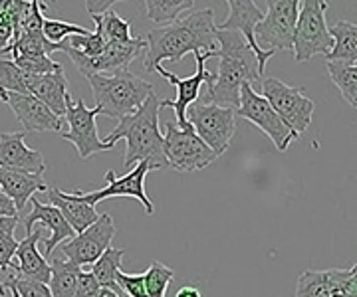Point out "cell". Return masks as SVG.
Here are the masks:
<instances>
[{
    "mask_svg": "<svg viewBox=\"0 0 357 297\" xmlns=\"http://www.w3.org/2000/svg\"><path fill=\"white\" fill-rule=\"evenodd\" d=\"M28 79L30 76L24 74L20 67H16L13 60L0 58V91L28 95Z\"/></svg>",
    "mask_w": 357,
    "mask_h": 297,
    "instance_id": "obj_32",
    "label": "cell"
},
{
    "mask_svg": "<svg viewBox=\"0 0 357 297\" xmlns=\"http://www.w3.org/2000/svg\"><path fill=\"white\" fill-rule=\"evenodd\" d=\"M115 284H117V287L123 291V296L126 297H147L143 273L129 275L126 271L119 270L117 271V275H115Z\"/></svg>",
    "mask_w": 357,
    "mask_h": 297,
    "instance_id": "obj_35",
    "label": "cell"
},
{
    "mask_svg": "<svg viewBox=\"0 0 357 297\" xmlns=\"http://www.w3.org/2000/svg\"><path fill=\"white\" fill-rule=\"evenodd\" d=\"M50 270L52 275L48 287H50L52 297H74L77 273L82 270L60 258H52Z\"/></svg>",
    "mask_w": 357,
    "mask_h": 297,
    "instance_id": "obj_27",
    "label": "cell"
},
{
    "mask_svg": "<svg viewBox=\"0 0 357 297\" xmlns=\"http://www.w3.org/2000/svg\"><path fill=\"white\" fill-rule=\"evenodd\" d=\"M98 115H102L98 107L89 109L84 99L72 102L70 95L66 97L64 119L68 121V131L62 133V139L76 147L79 159H89L96 153L112 149V145H105L98 135V125H96Z\"/></svg>",
    "mask_w": 357,
    "mask_h": 297,
    "instance_id": "obj_11",
    "label": "cell"
},
{
    "mask_svg": "<svg viewBox=\"0 0 357 297\" xmlns=\"http://www.w3.org/2000/svg\"><path fill=\"white\" fill-rule=\"evenodd\" d=\"M187 121L195 135L220 156L229 149L236 131V113L230 107L215 104H192L187 109Z\"/></svg>",
    "mask_w": 357,
    "mask_h": 297,
    "instance_id": "obj_6",
    "label": "cell"
},
{
    "mask_svg": "<svg viewBox=\"0 0 357 297\" xmlns=\"http://www.w3.org/2000/svg\"><path fill=\"white\" fill-rule=\"evenodd\" d=\"M143 6V14L155 22V24H163L165 26L167 22H175L177 16L183 10L187 8H192L195 2H189V0H147L141 4Z\"/></svg>",
    "mask_w": 357,
    "mask_h": 297,
    "instance_id": "obj_29",
    "label": "cell"
},
{
    "mask_svg": "<svg viewBox=\"0 0 357 297\" xmlns=\"http://www.w3.org/2000/svg\"><path fill=\"white\" fill-rule=\"evenodd\" d=\"M163 151L169 167L178 172L203 170L217 159V155L195 135L192 127L178 129L175 123H165Z\"/></svg>",
    "mask_w": 357,
    "mask_h": 297,
    "instance_id": "obj_9",
    "label": "cell"
},
{
    "mask_svg": "<svg viewBox=\"0 0 357 297\" xmlns=\"http://www.w3.org/2000/svg\"><path fill=\"white\" fill-rule=\"evenodd\" d=\"M215 30L217 24L213 8L195 10L183 20L149 30L145 38V70L155 72V67L165 60L177 64L187 54L217 52Z\"/></svg>",
    "mask_w": 357,
    "mask_h": 297,
    "instance_id": "obj_1",
    "label": "cell"
},
{
    "mask_svg": "<svg viewBox=\"0 0 357 297\" xmlns=\"http://www.w3.org/2000/svg\"><path fill=\"white\" fill-rule=\"evenodd\" d=\"M143 278H145L147 297H165L167 287L175 278V271L167 268L165 264H161V262H153L149 266V270L143 273Z\"/></svg>",
    "mask_w": 357,
    "mask_h": 297,
    "instance_id": "obj_31",
    "label": "cell"
},
{
    "mask_svg": "<svg viewBox=\"0 0 357 297\" xmlns=\"http://www.w3.org/2000/svg\"><path fill=\"white\" fill-rule=\"evenodd\" d=\"M46 193H48L52 207L60 210V214L64 216L68 226L76 234H82L84 230H88L89 226L100 218V214L96 212V208L91 207V204H86L77 194L62 193L56 186L48 188Z\"/></svg>",
    "mask_w": 357,
    "mask_h": 297,
    "instance_id": "obj_23",
    "label": "cell"
},
{
    "mask_svg": "<svg viewBox=\"0 0 357 297\" xmlns=\"http://www.w3.org/2000/svg\"><path fill=\"white\" fill-rule=\"evenodd\" d=\"M0 99L13 109L16 119L24 127V133H62V119L52 113L46 105L32 95L0 91Z\"/></svg>",
    "mask_w": 357,
    "mask_h": 297,
    "instance_id": "obj_17",
    "label": "cell"
},
{
    "mask_svg": "<svg viewBox=\"0 0 357 297\" xmlns=\"http://www.w3.org/2000/svg\"><path fill=\"white\" fill-rule=\"evenodd\" d=\"M151 170L149 163L147 161H141L135 167L129 170L126 177H117L114 170H107L105 172V188L102 191H96V193L82 194L74 191V194H77L86 204H91L96 207V202H102L105 198H115V196H128V198H137L143 208H145V214L147 216H153L155 207L149 198V194L145 191V177L147 172Z\"/></svg>",
    "mask_w": 357,
    "mask_h": 297,
    "instance_id": "obj_15",
    "label": "cell"
},
{
    "mask_svg": "<svg viewBox=\"0 0 357 297\" xmlns=\"http://www.w3.org/2000/svg\"><path fill=\"white\" fill-rule=\"evenodd\" d=\"M98 297H126L121 291H114V289H107V287H102Z\"/></svg>",
    "mask_w": 357,
    "mask_h": 297,
    "instance_id": "obj_43",
    "label": "cell"
},
{
    "mask_svg": "<svg viewBox=\"0 0 357 297\" xmlns=\"http://www.w3.org/2000/svg\"><path fill=\"white\" fill-rule=\"evenodd\" d=\"M159 111H161V99L153 93L135 113L119 119V125L102 139L105 145L112 147L119 139L128 141L123 167L129 170L141 161H147L151 170L169 168L163 151V135L159 131Z\"/></svg>",
    "mask_w": 357,
    "mask_h": 297,
    "instance_id": "obj_3",
    "label": "cell"
},
{
    "mask_svg": "<svg viewBox=\"0 0 357 297\" xmlns=\"http://www.w3.org/2000/svg\"><path fill=\"white\" fill-rule=\"evenodd\" d=\"M260 95L286 123V127H290L298 137L306 133L314 115V102L306 97L302 88L288 86L278 78H266L262 81Z\"/></svg>",
    "mask_w": 357,
    "mask_h": 297,
    "instance_id": "obj_7",
    "label": "cell"
},
{
    "mask_svg": "<svg viewBox=\"0 0 357 297\" xmlns=\"http://www.w3.org/2000/svg\"><path fill=\"white\" fill-rule=\"evenodd\" d=\"M123 256H126L123 248H112L109 246L102 256L91 264V273H93V278L98 280V284L102 285V287L114 289V291H121L117 287V284H115V275H117V271L121 270Z\"/></svg>",
    "mask_w": 357,
    "mask_h": 297,
    "instance_id": "obj_26",
    "label": "cell"
},
{
    "mask_svg": "<svg viewBox=\"0 0 357 297\" xmlns=\"http://www.w3.org/2000/svg\"><path fill=\"white\" fill-rule=\"evenodd\" d=\"M6 282L16 287V291L20 294V297H52L50 287L46 284L22 280V278H18V275H8Z\"/></svg>",
    "mask_w": 357,
    "mask_h": 297,
    "instance_id": "obj_36",
    "label": "cell"
},
{
    "mask_svg": "<svg viewBox=\"0 0 357 297\" xmlns=\"http://www.w3.org/2000/svg\"><path fill=\"white\" fill-rule=\"evenodd\" d=\"M328 74L347 104L357 105V62H328Z\"/></svg>",
    "mask_w": 357,
    "mask_h": 297,
    "instance_id": "obj_28",
    "label": "cell"
},
{
    "mask_svg": "<svg viewBox=\"0 0 357 297\" xmlns=\"http://www.w3.org/2000/svg\"><path fill=\"white\" fill-rule=\"evenodd\" d=\"M328 297H344V294H342L340 289H332V291H330V296H328Z\"/></svg>",
    "mask_w": 357,
    "mask_h": 297,
    "instance_id": "obj_45",
    "label": "cell"
},
{
    "mask_svg": "<svg viewBox=\"0 0 357 297\" xmlns=\"http://www.w3.org/2000/svg\"><path fill=\"white\" fill-rule=\"evenodd\" d=\"M68 88L70 83H68L64 70L46 74V76H30L28 79V95L36 97L60 119H64L66 113V97L70 95Z\"/></svg>",
    "mask_w": 357,
    "mask_h": 297,
    "instance_id": "obj_21",
    "label": "cell"
},
{
    "mask_svg": "<svg viewBox=\"0 0 357 297\" xmlns=\"http://www.w3.org/2000/svg\"><path fill=\"white\" fill-rule=\"evenodd\" d=\"M20 216H0V234H13L14 228L18 226Z\"/></svg>",
    "mask_w": 357,
    "mask_h": 297,
    "instance_id": "obj_41",
    "label": "cell"
},
{
    "mask_svg": "<svg viewBox=\"0 0 357 297\" xmlns=\"http://www.w3.org/2000/svg\"><path fill=\"white\" fill-rule=\"evenodd\" d=\"M213 54L215 52H197L195 54V62H197V72L189 76V78H178L175 74H171V72H167L163 65H157L155 67V72L161 76V78H165L169 83H173L175 88H177V99L173 102V99H165V102H161V109L163 107H171L173 111H175V115H177V127L178 129H189L191 125H189V121H187V109H189V105H192L197 99H199V93H201V88H203V83H211L213 81V74L211 72H206V60H211L213 58Z\"/></svg>",
    "mask_w": 357,
    "mask_h": 297,
    "instance_id": "obj_14",
    "label": "cell"
},
{
    "mask_svg": "<svg viewBox=\"0 0 357 297\" xmlns=\"http://www.w3.org/2000/svg\"><path fill=\"white\" fill-rule=\"evenodd\" d=\"M13 62L28 76H46L64 70L62 64L54 62L50 56H13Z\"/></svg>",
    "mask_w": 357,
    "mask_h": 297,
    "instance_id": "obj_34",
    "label": "cell"
},
{
    "mask_svg": "<svg viewBox=\"0 0 357 297\" xmlns=\"http://www.w3.org/2000/svg\"><path fill=\"white\" fill-rule=\"evenodd\" d=\"M0 296H2V297L6 296V289H4V285H2V284H0Z\"/></svg>",
    "mask_w": 357,
    "mask_h": 297,
    "instance_id": "obj_46",
    "label": "cell"
},
{
    "mask_svg": "<svg viewBox=\"0 0 357 297\" xmlns=\"http://www.w3.org/2000/svg\"><path fill=\"white\" fill-rule=\"evenodd\" d=\"M10 40H13V24L4 10V13H0V52H4L8 48Z\"/></svg>",
    "mask_w": 357,
    "mask_h": 297,
    "instance_id": "obj_39",
    "label": "cell"
},
{
    "mask_svg": "<svg viewBox=\"0 0 357 297\" xmlns=\"http://www.w3.org/2000/svg\"><path fill=\"white\" fill-rule=\"evenodd\" d=\"M326 0H304L298 8V20L294 30L292 52L298 64L312 60L314 56H328L333 46L328 22H326Z\"/></svg>",
    "mask_w": 357,
    "mask_h": 297,
    "instance_id": "obj_5",
    "label": "cell"
},
{
    "mask_svg": "<svg viewBox=\"0 0 357 297\" xmlns=\"http://www.w3.org/2000/svg\"><path fill=\"white\" fill-rule=\"evenodd\" d=\"M115 232H117V226L112 214L103 212L88 230L76 234L72 240H66L60 252L64 258H68L70 264H74L77 268L88 266V264H93L109 248Z\"/></svg>",
    "mask_w": 357,
    "mask_h": 297,
    "instance_id": "obj_12",
    "label": "cell"
},
{
    "mask_svg": "<svg viewBox=\"0 0 357 297\" xmlns=\"http://www.w3.org/2000/svg\"><path fill=\"white\" fill-rule=\"evenodd\" d=\"M0 216H18L14 202L2 191H0Z\"/></svg>",
    "mask_w": 357,
    "mask_h": 297,
    "instance_id": "obj_40",
    "label": "cell"
},
{
    "mask_svg": "<svg viewBox=\"0 0 357 297\" xmlns=\"http://www.w3.org/2000/svg\"><path fill=\"white\" fill-rule=\"evenodd\" d=\"M0 191L13 200L14 208L20 216V212H24L26 202L36 193H46L48 186L42 175H28V172L0 167Z\"/></svg>",
    "mask_w": 357,
    "mask_h": 297,
    "instance_id": "obj_22",
    "label": "cell"
},
{
    "mask_svg": "<svg viewBox=\"0 0 357 297\" xmlns=\"http://www.w3.org/2000/svg\"><path fill=\"white\" fill-rule=\"evenodd\" d=\"M234 113L250 121L260 131H264L280 153H284L290 147V143L298 139V135L290 127H286V123L276 115V111L270 107L266 99L252 90V83L241 86V104Z\"/></svg>",
    "mask_w": 357,
    "mask_h": 297,
    "instance_id": "obj_10",
    "label": "cell"
},
{
    "mask_svg": "<svg viewBox=\"0 0 357 297\" xmlns=\"http://www.w3.org/2000/svg\"><path fill=\"white\" fill-rule=\"evenodd\" d=\"M147 48L145 38H133L131 42H109L98 58H86L68 46V56L76 64L82 76H105L119 70H129V64Z\"/></svg>",
    "mask_w": 357,
    "mask_h": 297,
    "instance_id": "obj_13",
    "label": "cell"
},
{
    "mask_svg": "<svg viewBox=\"0 0 357 297\" xmlns=\"http://www.w3.org/2000/svg\"><path fill=\"white\" fill-rule=\"evenodd\" d=\"M18 242L13 234H0V270L8 271L13 268V259L16 256Z\"/></svg>",
    "mask_w": 357,
    "mask_h": 297,
    "instance_id": "obj_38",
    "label": "cell"
},
{
    "mask_svg": "<svg viewBox=\"0 0 357 297\" xmlns=\"http://www.w3.org/2000/svg\"><path fill=\"white\" fill-rule=\"evenodd\" d=\"M24 137V131L0 133V167L28 175H44V156L40 151L26 147Z\"/></svg>",
    "mask_w": 357,
    "mask_h": 297,
    "instance_id": "obj_18",
    "label": "cell"
},
{
    "mask_svg": "<svg viewBox=\"0 0 357 297\" xmlns=\"http://www.w3.org/2000/svg\"><path fill=\"white\" fill-rule=\"evenodd\" d=\"M100 289H102V285L98 284V280L93 278L91 271H79L77 273L74 297H98Z\"/></svg>",
    "mask_w": 357,
    "mask_h": 297,
    "instance_id": "obj_37",
    "label": "cell"
},
{
    "mask_svg": "<svg viewBox=\"0 0 357 297\" xmlns=\"http://www.w3.org/2000/svg\"><path fill=\"white\" fill-rule=\"evenodd\" d=\"M89 32L91 30L88 28L77 26L72 22H62V20L44 18V22H42V34L52 44H62L64 40L72 38V36H88Z\"/></svg>",
    "mask_w": 357,
    "mask_h": 297,
    "instance_id": "obj_33",
    "label": "cell"
},
{
    "mask_svg": "<svg viewBox=\"0 0 357 297\" xmlns=\"http://www.w3.org/2000/svg\"><path fill=\"white\" fill-rule=\"evenodd\" d=\"M42 240V230L36 228L26 236L24 240L18 242L16 256L13 259V268L16 275L30 282H40V284H50V262L40 254L38 244Z\"/></svg>",
    "mask_w": 357,
    "mask_h": 297,
    "instance_id": "obj_19",
    "label": "cell"
},
{
    "mask_svg": "<svg viewBox=\"0 0 357 297\" xmlns=\"http://www.w3.org/2000/svg\"><path fill=\"white\" fill-rule=\"evenodd\" d=\"M30 202H32V212L26 214L24 218H22L24 220L26 236L34 230L36 222L50 230L52 238L42 242L44 244V258L48 259L52 256V252L56 250V246L60 244V242H66V240H72L76 236V232L68 226V222L60 214L58 208H54L52 204H42L36 198H30Z\"/></svg>",
    "mask_w": 357,
    "mask_h": 297,
    "instance_id": "obj_20",
    "label": "cell"
},
{
    "mask_svg": "<svg viewBox=\"0 0 357 297\" xmlns=\"http://www.w3.org/2000/svg\"><path fill=\"white\" fill-rule=\"evenodd\" d=\"M217 52L213 58H218L217 74H213V81L206 86V104L230 107L236 111L241 104V86L252 83L262 76L258 74V62L238 32L232 30H215Z\"/></svg>",
    "mask_w": 357,
    "mask_h": 297,
    "instance_id": "obj_2",
    "label": "cell"
},
{
    "mask_svg": "<svg viewBox=\"0 0 357 297\" xmlns=\"http://www.w3.org/2000/svg\"><path fill=\"white\" fill-rule=\"evenodd\" d=\"M175 297H201V291L192 285H183L181 289H177Z\"/></svg>",
    "mask_w": 357,
    "mask_h": 297,
    "instance_id": "obj_42",
    "label": "cell"
},
{
    "mask_svg": "<svg viewBox=\"0 0 357 297\" xmlns=\"http://www.w3.org/2000/svg\"><path fill=\"white\" fill-rule=\"evenodd\" d=\"M332 291V270H306L296 284V297H328Z\"/></svg>",
    "mask_w": 357,
    "mask_h": 297,
    "instance_id": "obj_30",
    "label": "cell"
},
{
    "mask_svg": "<svg viewBox=\"0 0 357 297\" xmlns=\"http://www.w3.org/2000/svg\"><path fill=\"white\" fill-rule=\"evenodd\" d=\"M227 6L230 8L229 18L217 28H220V30H232V32H238L243 36L244 42L250 46V50L256 56L258 74L262 76L264 67H266V62L270 58H274V54H276L272 52V50H260L255 40V28L264 18V13L256 6V2H252V0H229Z\"/></svg>",
    "mask_w": 357,
    "mask_h": 297,
    "instance_id": "obj_16",
    "label": "cell"
},
{
    "mask_svg": "<svg viewBox=\"0 0 357 297\" xmlns=\"http://www.w3.org/2000/svg\"><path fill=\"white\" fill-rule=\"evenodd\" d=\"M91 20L96 22V32L105 40V44L109 42H131V24L128 20H123L119 14L112 8V4H107L105 8L93 10L88 8Z\"/></svg>",
    "mask_w": 357,
    "mask_h": 297,
    "instance_id": "obj_25",
    "label": "cell"
},
{
    "mask_svg": "<svg viewBox=\"0 0 357 297\" xmlns=\"http://www.w3.org/2000/svg\"><path fill=\"white\" fill-rule=\"evenodd\" d=\"M268 13L255 28V40L260 50H292L294 30L298 20V0H268Z\"/></svg>",
    "mask_w": 357,
    "mask_h": 297,
    "instance_id": "obj_8",
    "label": "cell"
},
{
    "mask_svg": "<svg viewBox=\"0 0 357 297\" xmlns=\"http://www.w3.org/2000/svg\"><path fill=\"white\" fill-rule=\"evenodd\" d=\"M6 287L10 289V296H13V297H20V294L16 291V287H14L13 284H8V282H6V284H4V289H6Z\"/></svg>",
    "mask_w": 357,
    "mask_h": 297,
    "instance_id": "obj_44",
    "label": "cell"
},
{
    "mask_svg": "<svg viewBox=\"0 0 357 297\" xmlns=\"http://www.w3.org/2000/svg\"><path fill=\"white\" fill-rule=\"evenodd\" d=\"M330 36L333 38L332 50L326 62H357V24L347 20H337L335 24L328 26Z\"/></svg>",
    "mask_w": 357,
    "mask_h": 297,
    "instance_id": "obj_24",
    "label": "cell"
},
{
    "mask_svg": "<svg viewBox=\"0 0 357 297\" xmlns=\"http://www.w3.org/2000/svg\"><path fill=\"white\" fill-rule=\"evenodd\" d=\"M96 107L112 119L131 115L153 95V83L137 78L129 70H119L112 76H88Z\"/></svg>",
    "mask_w": 357,
    "mask_h": 297,
    "instance_id": "obj_4",
    "label": "cell"
}]
</instances>
